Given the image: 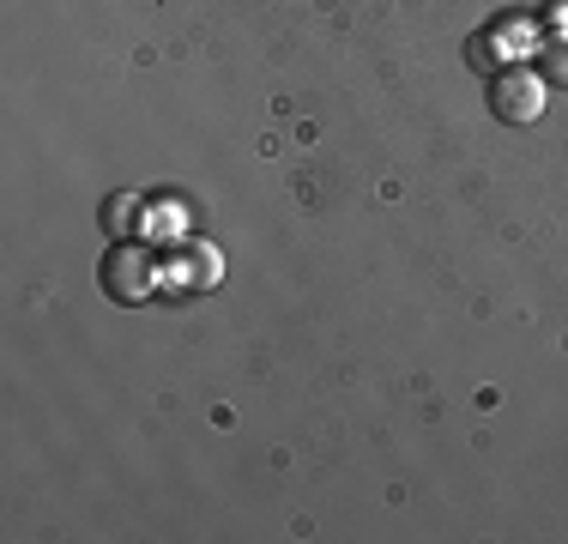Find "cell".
<instances>
[{
	"mask_svg": "<svg viewBox=\"0 0 568 544\" xmlns=\"http://www.w3.org/2000/svg\"><path fill=\"white\" fill-rule=\"evenodd\" d=\"M175 279H182V291H219L224 279V254L212 249V242H182V249L170 254Z\"/></svg>",
	"mask_w": 568,
	"mask_h": 544,
	"instance_id": "3",
	"label": "cell"
},
{
	"mask_svg": "<svg viewBox=\"0 0 568 544\" xmlns=\"http://www.w3.org/2000/svg\"><path fill=\"white\" fill-rule=\"evenodd\" d=\"M98 284H103V296L121 303V309L145 303V296H152V284H158L152 249H140V242H115V249L103 254V266H98Z\"/></svg>",
	"mask_w": 568,
	"mask_h": 544,
	"instance_id": "1",
	"label": "cell"
},
{
	"mask_svg": "<svg viewBox=\"0 0 568 544\" xmlns=\"http://www.w3.org/2000/svg\"><path fill=\"white\" fill-rule=\"evenodd\" d=\"M98 224H103V236L133 242V230L145 224V206L133 194H110V200H103V212H98Z\"/></svg>",
	"mask_w": 568,
	"mask_h": 544,
	"instance_id": "4",
	"label": "cell"
},
{
	"mask_svg": "<svg viewBox=\"0 0 568 544\" xmlns=\"http://www.w3.org/2000/svg\"><path fill=\"white\" fill-rule=\"evenodd\" d=\"M545 79H557V85H568V37L545 49Z\"/></svg>",
	"mask_w": 568,
	"mask_h": 544,
	"instance_id": "5",
	"label": "cell"
},
{
	"mask_svg": "<svg viewBox=\"0 0 568 544\" xmlns=\"http://www.w3.org/2000/svg\"><path fill=\"white\" fill-rule=\"evenodd\" d=\"M490 109H496V121H508V128L538 121L545 115V79L526 73V67H503V73L490 79Z\"/></svg>",
	"mask_w": 568,
	"mask_h": 544,
	"instance_id": "2",
	"label": "cell"
}]
</instances>
